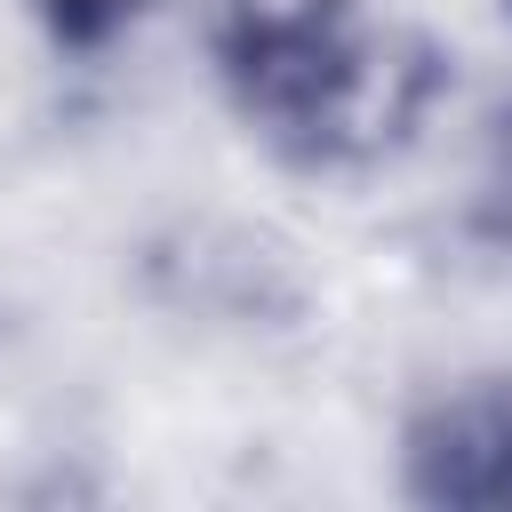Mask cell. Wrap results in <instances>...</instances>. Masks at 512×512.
I'll use <instances>...</instances> for the list:
<instances>
[{
	"label": "cell",
	"instance_id": "cell-3",
	"mask_svg": "<svg viewBox=\"0 0 512 512\" xmlns=\"http://www.w3.org/2000/svg\"><path fill=\"white\" fill-rule=\"evenodd\" d=\"M136 8H144V0H40V16H48L64 40H104V32H120Z\"/></svg>",
	"mask_w": 512,
	"mask_h": 512
},
{
	"label": "cell",
	"instance_id": "cell-2",
	"mask_svg": "<svg viewBox=\"0 0 512 512\" xmlns=\"http://www.w3.org/2000/svg\"><path fill=\"white\" fill-rule=\"evenodd\" d=\"M344 8L352 0H232V40L264 80H280L344 40Z\"/></svg>",
	"mask_w": 512,
	"mask_h": 512
},
{
	"label": "cell",
	"instance_id": "cell-1",
	"mask_svg": "<svg viewBox=\"0 0 512 512\" xmlns=\"http://www.w3.org/2000/svg\"><path fill=\"white\" fill-rule=\"evenodd\" d=\"M416 480L424 496H512V408L504 400H456L416 432Z\"/></svg>",
	"mask_w": 512,
	"mask_h": 512
}]
</instances>
